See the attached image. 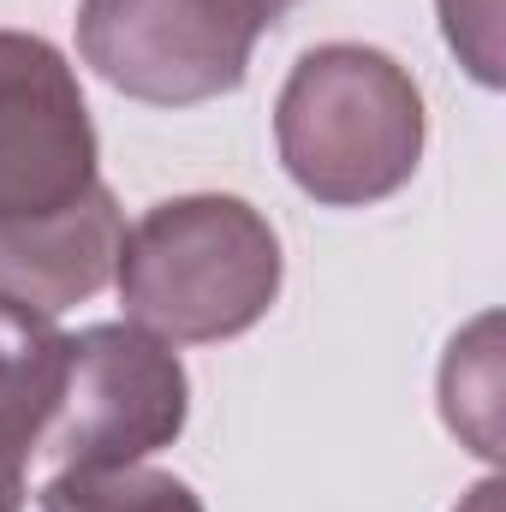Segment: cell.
Wrapping results in <instances>:
<instances>
[{
	"label": "cell",
	"instance_id": "6da1fadb",
	"mask_svg": "<svg viewBox=\"0 0 506 512\" xmlns=\"http://www.w3.org/2000/svg\"><path fill=\"white\" fill-rule=\"evenodd\" d=\"M423 90L364 42L310 48L274 102V143L292 185L328 209H364L411 185L423 161Z\"/></svg>",
	"mask_w": 506,
	"mask_h": 512
},
{
	"label": "cell",
	"instance_id": "7a4b0ae2",
	"mask_svg": "<svg viewBox=\"0 0 506 512\" xmlns=\"http://www.w3.org/2000/svg\"><path fill=\"white\" fill-rule=\"evenodd\" d=\"M280 239L245 197L197 191L155 203L120 245V304L155 340H233L280 298Z\"/></svg>",
	"mask_w": 506,
	"mask_h": 512
},
{
	"label": "cell",
	"instance_id": "3957f363",
	"mask_svg": "<svg viewBox=\"0 0 506 512\" xmlns=\"http://www.w3.org/2000/svg\"><path fill=\"white\" fill-rule=\"evenodd\" d=\"M280 18L274 0H84L78 54L131 102L191 108L245 84L256 36Z\"/></svg>",
	"mask_w": 506,
	"mask_h": 512
},
{
	"label": "cell",
	"instance_id": "277c9868",
	"mask_svg": "<svg viewBox=\"0 0 506 512\" xmlns=\"http://www.w3.org/2000/svg\"><path fill=\"white\" fill-rule=\"evenodd\" d=\"M191 411L185 364L167 340L143 334L137 322H96L66 334V387L42 453L60 471L137 465L155 447H173Z\"/></svg>",
	"mask_w": 506,
	"mask_h": 512
},
{
	"label": "cell",
	"instance_id": "5b68a950",
	"mask_svg": "<svg viewBox=\"0 0 506 512\" xmlns=\"http://www.w3.org/2000/svg\"><path fill=\"white\" fill-rule=\"evenodd\" d=\"M96 185V126L66 54L0 30V215H54Z\"/></svg>",
	"mask_w": 506,
	"mask_h": 512
},
{
	"label": "cell",
	"instance_id": "8992f818",
	"mask_svg": "<svg viewBox=\"0 0 506 512\" xmlns=\"http://www.w3.org/2000/svg\"><path fill=\"white\" fill-rule=\"evenodd\" d=\"M120 245L126 215L102 179L54 215H0V298L36 316L90 304L120 274Z\"/></svg>",
	"mask_w": 506,
	"mask_h": 512
},
{
	"label": "cell",
	"instance_id": "52a82bcc",
	"mask_svg": "<svg viewBox=\"0 0 506 512\" xmlns=\"http://www.w3.org/2000/svg\"><path fill=\"white\" fill-rule=\"evenodd\" d=\"M60 387H66V334L54 328V316L0 298V459L6 465L24 471L42 453Z\"/></svg>",
	"mask_w": 506,
	"mask_h": 512
},
{
	"label": "cell",
	"instance_id": "ba28073f",
	"mask_svg": "<svg viewBox=\"0 0 506 512\" xmlns=\"http://www.w3.org/2000/svg\"><path fill=\"white\" fill-rule=\"evenodd\" d=\"M42 512H203L197 489L173 471L137 465H96V471H54L36 495Z\"/></svg>",
	"mask_w": 506,
	"mask_h": 512
},
{
	"label": "cell",
	"instance_id": "9c48e42d",
	"mask_svg": "<svg viewBox=\"0 0 506 512\" xmlns=\"http://www.w3.org/2000/svg\"><path fill=\"white\" fill-rule=\"evenodd\" d=\"M441 30L477 84H501V0H441Z\"/></svg>",
	"mask_w": 506,
	"mask_h": 512
},
{
	"label": "cell",
	"instance_id": "30bf717a",
	"mask_svg": "<svg viewBox=\"0 0 506 512\" xmlns=\"http://www.w3.org/2000/svg\"><path fill=\"white\" fill-rule=\"evenodd\" d=\"M0 512H24V471L0 459Z\"/></svg>",
	"mask_w": 506,
	"mask_h": 512
}]
</instances>
